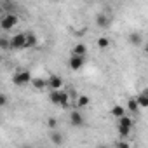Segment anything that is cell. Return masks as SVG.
Returning a JSON list of instances; mask_svg holds the SVG:
<instances>
[{"label": "cell", "instance_id": "16", "mask_svg": "<svg viewBox=\"0 0 148 148\" xmlns=\"http://www.w3.org/2000/svg\"><path fill=\"white\" fill-rule=\"evenodd\" d=\"M127 110H129V112H132V113L139 112V106H138V103H136V99H134V98H129V101H127Z\"/></svg>", "mask_w": 148, "mask_h": 148}, {"label": "cell", "instance_id": "14", "mask_svg": "<svg viewBox=\"0 0 148 148\" xmlns=\"http://www.w3.org/2000/svg\"><path fill=\"white\" fill-rule=\"evenodd\" d=\"M51 141L54 143V145H63V141H64V136L61 134V132H51Z\"/></svg>", "mask_w": 148, "mask_h": 148}, {"label": "cell", "instance_id": "26", "mask_svg": "<svg viewBox=\"0 0 148 148\" xmlns=\"http://www.w3.org/2000/svg\"><path fill=\"white\" fill-rule=\"evenodd\" d=\"M0 120H2V119H0Z\"/></svg>", "mask_w": 148, "mask_h": 148}, {"label": "cell", "instance_id": "15", "mask_svg": "<svg viewBox=\"0 0 148 148\" xmlns=\"http://www.w3.org/2000/svg\"><path fill=\"white\" fill-rule=\"evenodd\" d=\"M89 103H91V99H89V96H86V94L79 96V99H77V106H79V108H84V106H87Z\"/></svg>", "mask_w": 148, "mask_h": 148}, {"label": "cell", "instance_id": "1", "mask_svg": "<svg viewBox=\"0 0 148 148\" xmlns=\"http://www.w3.org/2000/svg\"><path fill=\"white\" fill-rule=\"evenodd\" d=\"M68 98L70 94L66 91H51L49 92V101L52 105H59V106H66L68 105Z\"/></svg>", "mask_w": 148, "mask_h": 148}, {"label": "cell", "instance_id": "10", "mask_svg": "<svg viewBox=\"0 0 148 148\" xmlns=\"http://www.w3.org/2000/svg\"><path fill=\"white\" fill-rule=\"evenodd\" d=\"M134 99H136V103H138L139 108H146V106H148V92H146V91H143V92H141L139 96H136Z\"/></svg>", "mask_w": 148, "mask_h": 148}, {"label": "cell", "instance_id": "5", "mask_svg": "<svg viewBox=\"0 0 148 148\" xmlns=\"http://www.w3.org/2000/svg\"><path fill=\"white\" fill-rule=\"evenodd\" d=\"M25 42H26V33H18L9 40L11 49H25Z\"/></svg>", "mask_w": 148, "mask_h": 148}, {"label": "cell", "instance_id": "17", "mask_svg": "<svg viewBox=\"0 0 148 148\" xmlns=\"http://www.w3.org/2000/svg\"><path fill=\"white\" fill-rule=\"evenodd\" d=\"M108 45H110V38L108 37H99L98 38V47L99 49H106Z\"/></svg>", "mask_w": 148, "mask_h": 148}, {"label": "cell", "instance_id": "21", "mask_svg": "<svg viewBox=\"0 0 148 148\" xmlns=\"http://www.w3.org/2000/svg\"><path fill=\"white\" fill-rule=\"evenodd\" d=\"M9 103V98L4 94V92H0V106H5Z\"/></svg>", "mask_w": 148, "mask_h": 148}, {"label": "cell", "instance_id": "18", "mask_svg": "<svg viewBox=\"0 0 148 148\" xmlns=\"http://www.w3.org/2000/svg\"><path fill=\"white\" fill-rule=\"evenodd\" d=\"M32 86L35 89H44L45 87V80L44 79H32Z\"/></svg>", "mask_w": 148, "mask_h": 148}, {"label": "cell", "instance_id": "24", "mask_svg": "<svg viewBox=\"0 0 148 148\" xmlns=\"http://www.w3.org/2000/svg\"><path fill=\"white\" fill-rule=\"evenodd\" d=\"M21 148H33V146H30V145H23Z\"/></svg>", "mask_w": 148, "mask_h": 148}, {"label": "cell", "instance_id": "4", "mask_svg": "<svg viewBox=\"0 0 148 148\" xmlns=\"http://www.w3.org/2000/svg\"><path fill=\"white\" fill-rule=\"evenodd\" d=\"M18 25V16L16 14H5L4 18H0V28H2V30H12L14 26Z\"/></svg>", "mask_w": 148, "mask_h": 148}, {"label": "cell", "instance_id": "12", "mask_svg": "<svg viewBox=\"0 0 148 148\" xmlns=\"http://www.w3.org/2000/svg\"><path fill=\"white\" fill-rule=\"evenodd\" d=\"M112 115L115 117V119H120V117H124L125 115V108L124 106H120V105H115V106H112Z\"/></svg>", "mask_w": 148, "mask_h": 148}, {"label": "cell", "instance_id": "20", "mask_svg": "<svg viewBox=\"0 0 148 148\" xmlns=\"http://www.w3.org/2000/svg\"><path fill=\"white\" fill-rule=\"evenodd\" d=\"M0 49H4V51H7V49H11V44H9V38H5V37H0Z\"/></svg>", "mask_w": 148, "mask_h": 148}, {"label": "cell", "instance_id": "22", "mask_svg": "<svg viewBox=\"0 0 148 148\" xmlns=\"http://www.w3.org/2000/svg\"><path fill=\"white\" fill-rule=\"evenodd\" d=\"M47 125H49L51 129H54V127L58 125V120H56V119H49V120H47Z\"/></svg>", "mask_w": 148, "mask_h": 148}, {"label": "cell", "instance_id": "25", "mask_svg": "<svg viewBox=\"0 0 148 148\" xmlns=\"http://www.w3.org/2000/svg\"><path fill=\"white\" fill-rule=\"evenodd\" d=\"M99 148H108V146H105V145H103V146H99Z\"/></svg>", "mask_w": 148, "mask_h": 148}, {"label": "cell", "instance_id": "8", "mask_svg": "<svg viewBox=\"0 0 148 148\" xmlns=\"http://www.w3.org/2000/svg\"><path fill=\"white\" fill-rule=\"evenodd\" d=\"M68 66L73 70V71H79V70H82V66H84V58H79V56H70V59H68Z\"/></svg>", "mask_w": 148, "mask_h": 148}, {"label": "cell", "instance_id": "13", "mask_svg": "<svg viewBox=\"0 0 148 148\" xmlns=\"http://www.w3.org/2000/svg\"><path fill=\"white\" fill-rule=\"evenodd\" d=\"M37 45V37L33 33H26V42H25V49H30V47H35Z\"/></svg>", "mask_w": 148, "mask_h": 148}, {"label": "cell", "instance_id": "11", "mask_svg": "<svg viewBox=\"0 0 148 148\" xmlns=\"http://www.w3.org/2000/svg\"><path fill=\"white\" fill-rule=\"evenodd\" d=\"M86 54H87V47L82 44V42H79L75 47H73V56H79V58H86Z\"/></svg>", "mask_w": 148, "mask_h": 148}, {"label": "cell", "instance_id": "6", "mask_svg": "<svg viewBox=\"0 0 148 148\" xmlns=\"http://www.w3.org/2000/svg\"><path fill=\"white\" fill-rule=\"evenodd\" d=\"M63 86V79L59 75H51L47 80H45V87H49L51 91H59Z\"/></svg>", "mask_w": 148, "mask_h": 148}, {"label": "cell", "instance_id": "2", "mask_svg": "<svg viewBox=\"0 0 148 148\" xmlns=\"http://www.w3.org/2000/svg\"><path fill=\"white\" fill-rule=\"evenodd\" d=\"M117 131H119V134H120L122 138L129 136V134H131V131H132V119H131V117H127V115L120 117V119H119Z\"/></svg>", "mask_w": 148, "mask_h": 148}, {"label": "cell", "instance_id": "3", "mask_svg": "<svg viewBox=\"0 0 148 148\" xmlns=\"http://www.w3.org/2000/svg\"><path fill=\"white\" fill-rule=\"evenodd\" d=\"M32 82V75H30V71L28 70H18L14 75H12V84L21 87V86H26Z\"/></svg>", "mask_w": 148, "mask_h": 148}, {"label": "cell", "instance_id": "9", "mask_svg": "<svg viewBox=\"0 0 148 148\" xmlns=\"http://www.w3.org/2000/svg\"><path fill=\"white\" fill-rule=\"evenodd\" d=\"M96 23H98L99 28H108V26H110V18H108L105 12H99V14L96 16Z\"/></svg>", "mask_w": 148, "mask_h": 148}, {"label": "cell", "instance_id": "19", "mask_svg": "<svg viewBox=\"0 0 148 148\" xmlns=\"http://www.w3.org/2000/svg\"><path fill=\"white\" fill-rule=\"evenodd\" d=\"M129 40H131L132 45H141V35H139V33H131Z\"/></svg>", "mask_w": 148, "mask_h": 148}, {"label": "cell", "instance_id": "7", "mask_svg": "<svg viewBox=\"0 0 148 148\" xmlns=\"http://www.w3.org/2000/svg\"><path fill=\"white\" fill-rule=\"evenodd\" d=\"M70 124L73 127H82L84 125V115L79 112V110H73L70 113Z\"/></svg>", "mask_w": 148, "mask_h": 148}, {"label": "cell", "instance_id": "23", "mask_svg": "<svg viewBox=\"0 0 148 148\" xmlns=\"http://www.w3.org/2000/svg\"><path fill=\"white\" fill-rule=\"evenodd\" d=\"M117 148H131V146H129V143H125V141H120V143L117 145Z\"/></svg>", "mask_w": 148, "mask_h": 148}]
</instances>
